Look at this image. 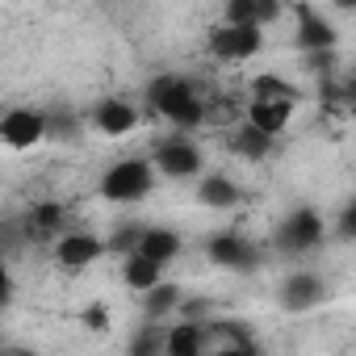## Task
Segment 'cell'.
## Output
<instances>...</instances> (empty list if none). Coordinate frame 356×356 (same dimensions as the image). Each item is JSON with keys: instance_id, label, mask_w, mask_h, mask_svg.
I'll return each instance as SVG.
<instances>
[{"instance_id": "5b68a950", "label": "cell", "mask_w": 356, "mask_h": 356, "mask_svg": "<svg viewBox=\"0 0 356 356\" xmlns=\"http://www.w3.org/2000/svg\"><path fill=\"white\" fill-rule=\"evenodd\" d=\"M323 235H327V222H323V214L310 210V206H302V210H293L289 218L277 222V248H281L285 256H302V252L318 248Z\"/></svg>"}, {"instance_id": "44dd1931", "label": "cell", "mask_w": 356, "mask_h": 356, "mask_svg": "<svg viewBox=\"0 0 356 356\" xmlns=\"http://www.w3.org/2000/svg\"><path fill=\"white\" fill-rule=\"evenodd\" d=\"M143 231L147 227H138V222H126V227H118L105 243H109V252H118V256H126V252H134L138 248V239H143Z\"/></svg>"}, {"instance_id": "8992f818", "label": "cell", "mask_w": 356, "mask_h": 356, "mask_svg": "<svg viewBox=\"0 0 356 356\" xmlns=\"http://www.w3.org/2000/svg\"><path fill=\"white\" fill-rule=\"evenodd\" d=\"M47 134H51V118L42 109H30V105L9 109L5 122H0V143H5V151H34Z\"/></svg>"}, {"instance_id": "603a6c76", "label": "cell", "mask_w": 356, "mask_h": 356, "mask_svg": "<svg viewBox=\"0 0 356 356\" xmlns=\"http://www.w3.org/2000/svg\"><path fill=\"white\" fill-rule=\"evenodd\" d=\"M130 352H163V331H147V335H138V339H130Z\"/></svg>"}, {"instance_id": "7a4b0ae2", "label": "cell", "mask_w": 356, "mask_h": 356, "mask_svg": "<svg viewBox=\"0 0 356 356\" xmlns=\"http://www.w3.org/2000/svg\"><path fill=\"white\" fill-rule=\"evenodd\" d=\"M155 172H159L155 159H143V155L118 159V163H109V168L101 172L97 193H101L105 202H113V206H134V202L151 197V189H155Z\"/></svg>"}, {"instance_id": "2e32d148", "label": "cell", "mask_w": 356, "mask_h": 356, "mask_svg": "<svg viewBox=\"0 0 356 356\" xmlns=\"http://www.w3.org/2000/svg\"><path fill=\"white\" fill-rule=\"evenodd\" d=\"M181 235H176V231H168V227H147L143 231V239H138V252H147L151 260H159L163 268L176 260V256H181Z\"/></svg>"}, {"instance_id": "7c38bea8", "label": "cell", "mask_w": 356, "mask_h": 356, "mask_svg": "<svg viewBox=\"0 0 356 356\" xmlns=\"http://www.w3.org/2000/svg\"><path fill=\"white\" fill-rule=\"evenodd\" d=\"M163 281V264L159 260H151L147 252H126L122 256V285L126 289H138V293H147L151 285H159Z\"/></svg>"}, {"instance_id": "d6986e66", "label": "cell", "mask_w": 356, "mask_h": 356, "mask_svg": "<svg viewBox=\"0 0 356 356\" xmlns=\"http://www.w3.org/2000/svg\"><path fill=\"white\" fill-rule=\"evenodd\" d=\"M252 97H264V101H298V88H293L285 76L264 72V76L252 80Z\"/></svg>"}, {"instance_id": "7402d4cb", "label": "cell", "mask_w": 356, "mask_h": 356, "mask_svg": "<svg viewBox=\"0 0 356 356\" xmlns=\"http://www.w3.org/2000/svg\"><path fill=\"white\" fill-rule=\"evenodd\" d=\"M335 235H339V239H356V197L335 214Z\"/></svg>"}, {"instance_id": "4fadbf2b", "label": "cell", "mask_w": 356, "mask_h": 356, "mask_svg": "<svg viewBox=\"0 0 356 356\" xmlns=\"http://www.w3.org/2000/svg\"><path fill=\"white\" fill-rule=\"evenodd\" d=\"M239 185L231 181V176H218V172H202L197 176V202L206 206V210H235L239 206Z\"/></svg>"}, {"instance_id": "8fae6325", "label": "cell", "mask_w": 356, "mask_h": 356, "mask_svg": "<svg viewBox=\"0 0 356 356\" xmlns=\"http://www.w3.org/2000/svg\"><path fill=\"white\" fill-rule=\"evenodd\" d=\"M92 126H97L105 138H122V134H130V130L138 126V109H134L130 101H122V97H105V101L92 109Z\"/></svg>"}, {"instance_id": "ac0fdd59", "label": "cell", "mask_w": 356, "mask_h": 356, "mask_svg": "<svg viewBox=\"0 0 356 356\" xmlns=\"http://www.w3.org/2000/svg\"><path fill=\"white\" fill-rule=\"evenodd\" d=\"M231 147H235V155H243V159H264V155L273 151V134H264V130H256L252 122H243V126L235 130Z\"/></svg>"}, {"instance_id": "5bb4252c", "label": "cell", "mask_w": 356, "mask_h": 356, "mask_svg": "<svg viewBox=\"0 0 356 356\" xmlns=\"http://www.w3.org/2000/svg\"><path fill=\"white\" fill-rule=\"evenodd\" d=\"M210 348V335L202 323H172L163 331V352L168 356H202Z\"/></svg>"}, {"instance_id": "6da1fadb", "label": "cell", "mask_w": 356, "mask_h": 356, "mask_svg": "<svg viewBox=\"0 0 356 356\" xmlns=\"http://www.w3.org/2000/svg\"><path fill=\"white\" fill-rule=\"evenodd\" d=\"M147 105L155 118H163L176 130H197L206 122V101L193 80L185 76H155L147 84Z\"/></svg>"}, {"instance_id": "52a82bcc", "label": "cell", "mask_w": 356, "mask_h": 356, "mask_svg": "<svg viewBox=\"0 0 356 356\" xmlns=\"http://www.w3.org/2000/svg\"><path fill=\"white\" fill-rule=\"evenodd\" d=\"M206 260H210V264H218V268L252 273V268L260 264V252H256L243 235H235V231H218V235H210V239H206Z\"/></svg>"}, {"instance_id": "9a60e30c", "label": "cell", "mask_w": 356, "mask_h": 356, "mask_svg": "<svg viewBox=\"0 0 356 356\" xmlns=\"http://www.w3.org/2000/svg\"><path fill=\"white\" fill-rule=\"evenodd\" d=\"M323 298V281L314 277V273H289L285 281H281V306L285 310H310L314 302Z\"/></svg>"}, {"instance_id": "e0dca14e", "label": "cell", "mask_w": 356, "mask_h": 356, "mask_svg": "<svg viewBox=\"0 0 356 356\" xmlns=\"http://www.w3.org/2000/svg\"><path fill=\"white\" fill-rule=\"evenodd\" d=\"M181 306H185L181 289L168 285V281H159V285H151V289L143 293V310H147V318H168V314H176Z\"/></svg>"}, {"instance_id": "277c9868", "label": "cell", "mask_w": 356, "mask_h": 356, "mask_svg": "<svg viewBox=\"0 0 356 356\" xmlns=\"http://www.w3.org/2000/svg\"><path fill=\"white\" fill-rule=\"evenodd\" d=\"M264 51V26H235L222 22L210 30V55L218 63H248Z\"/></svg>"}, {"instance_id": "d4e9b609", "label": "cell", "mask_w": 356, "mask_h": 356, "mask_svg": "<svg viewBox=\"0 0 356 356\" xmlns=\"http://www.w3.org/2000/svg\"><path fill=\"white\" fill-rule=\"evenodd\" d=\"M343 97H348V105L356 109V72H352V76L343 80Z\"/></svg>"}, {"instance_id": "9c48e42d", "label": "cell", "mask_w": 356, "mask_h": 356, "mask_svg": "<svg viewBox=\"0 0 356 356\" xmlns=\"http://www.w3.org/2000/svg\"><path fill=\"white\" fill-rule=\"evenodd\" d=\"M293 42H298L302 55H310V51H335L339 34H335V26L327 17H318L310 9H298V34H293Z\"/></svg>"}, {"instance_id": "3957f363", "label": "cell", "mask_w": 356, "mask_h": 356, "mask_svg": "<svg viewBox=\"0 0 356 356\" xmlns=\"http://www.w3.org/2000/svg\"><path fill=\"white\" fill-rule=\"evenodd\" d=\"M151 159H155V168L168 176V181H197V176L206 172V155H202V147L193 138H185V130L163 138Z\"/></svg>"}, {"instance_id": "cb8c5ba5", "label": "cell", "mask_w": 356, "mask_h": 356, "mask_svg": "<svg viewBox=\"0 0 356 356\" xmlns=\"http://www.w3.org/2000/svg\"><path fill=\"white\" fill-rule=\"evenodd\" d=\"M84 327L88 331H109V310L105 306H88L84 310Z\"/></svg>"}, {"instance_id": "30bf717a", "label": "cell", "mask_w": 356, "mask_h": 356, "mask_svg": "<svg viewBox=\"0 0 356 356\" xmlns=\"http://www.w3.org/2000/svg\"><path fill=\"white\" fill-rule=\"evenodd\" d=\"M293 105H298V101H264V97H252V101H248L243 122H252L256 130H264V134L281 138V134H285V126L293 122Z\"/></svg>"}, {"instance_id": "ba28073f", "label": "cell", "mask_w": 356, "mask_h": 356, "mask_svg": "<svg viewBox=\"0 0 356 356\" xmlns=\"http://www.w3.org/2000/svg\"><path fill=\"white\" fill-rule=\"evenodd\" d=\"M105 252H109V243H105L101 235H92V231H67V235H59V243H55V260H59L67 273L97 264Z\"/></svg>"}, {"instance_id": "ffe728a7", "label": "cell", "mask_w": 356, "mask_h": 356, "mask_svg": "<svg viewBox=\"0 0 356 356\" xmlns=\"http://www.w3.org/2000/svg\"><path fill=\"white\" fill-rule=\"evenodd\" d=\"M63 218H67V214H63V206H59V202H38V206L30 210V227H34V231H47V235H51V231H59V227H63Z\"/></svg>"}, {"instance_id": "484cf974", "label": "cell", "mask_w": 356, "mask_h": 356, "mask_svg": "<svg viewBox=\"0 0 356 356\" xmlns=\"http://www.w3.org/2000/svg\"><path fill=\"white\" fill-rule=\"evenodd\" d=\"M335 9H343V13H356V0H331Z\"/></svg>"}]
</instances>
